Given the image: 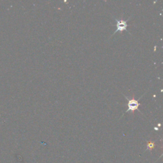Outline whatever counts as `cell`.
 Here are the masks:
<instances>
[{
    "mask_svg": "<svg viewBox=\"0 0 163 163\" xmlns=\"http://www.w3.org/2000/svg\"><path fill=\"white\" fill-rule=\"evenodd\" d=\"M115 26L116 28H117V29H116V31L112 35H114V34H115L117 32L122 33V31H126L128 26L127 22L126 21L123 20V19H121V20H116Z\"/></svg>",
    "mask_w": 163,
    "mask_h": 163,
    "instance_id": "obj_2",
    "label": "cell"
},
{
    "mask_svg": "<svg viewBox=\"0 0 163 163\" xmlns=\"http://www.w3.org/2000/svg\"><path fill=\"white\" fill-rule=\"evenodd\" d=\"M144 94H143L140 98H139L138 100H136L134 98V96H133V98H131V99H129V98H127L126 96H125V98L128 101V102H127V106L128 107L127 108V110L126 111L125 113H127V112H131L132 113H133L134 114V112L135 110H138L139 112H140V111H139L138 110V107L140 105V103H138V101L139 99H140V98H142V97L144 95Z\"/></svg>",
    "mask_w": 163,
    "mask_h": 163,
    "instance_id": "obj_1",
    "label": "cell"
}]
</instances>
